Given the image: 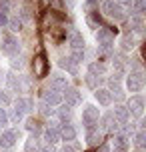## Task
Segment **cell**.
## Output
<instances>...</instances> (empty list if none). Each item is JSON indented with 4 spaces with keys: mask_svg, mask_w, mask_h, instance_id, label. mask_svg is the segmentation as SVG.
Masks as SVG:
<instances>
[{
    "mask_svg": "<svg viewBox=\"0 0 146 152\" xmlns=\"http://www.w3.org/2000/svg\"><path fill=\"white\" fill-rule=\"evenodd\" d=\"M114 34H116V28H106V26H98L96 30V42H98V48L100 52H104L110 56V50H112V44H114Z\"/></svg>",
    "mask_w": 146,
    "mask_h": 152,
    "instance_id": "1",
    "label": "cell"
},
{
    "mask_svg": "<svg viewBox=\"0 0 146 152\" xmlns=\"http://www.w3.org/2000/svg\"><path fill=\"white\" fill-rule=\"evenodd\" d=\"M0 50L8 56H16V52L20 50V42H18V38L12 34V32L4 30L2 32V42H0Z\"/></svg>",
    "mask_w": 146,
    "mask_h": 152,
    "instance_id": "2",
    "label": "cell"
},
{
    "mask_svg": "<svg viewBox=\"0 0 146 152\" xmlns=\"http://www.w3.org/2000/svg\"><path fill=\"white\" fill-rule=\"evenodd\" d=\"M126 88H128V92H132V94L142 92V88H144V72H142V68L140 70H130V74L126 76Z\"/></svg>",
    "mask_w": 146,
    "mask_h": 152,
    "instance_id": "3",
    "label": "cell"
},
{
    "mask_svg": "<svg viewBox=\"0 0 146 152\" xmlns=\"http://www.w3.org/2000/svg\"><path fill=\"white\" fill-rule=\"evenodd\" d=\"M100 10H102L108 18H112V20H124V10L116 0H102Z\"/></svg>",
    "mask_w": 146,
    "mask_h": 152,
    "instance_id": "4",
    "label": "cell"
},
{
    "mask_svg": "<svg viewBox=\"0 0 146 152\" xmlns=\"http://www.w3.org/2000/svg\"><path fill=\"white\" fill-rule=\"evenodd\" d=\"M98 118H100V110L94 104H88V106L82 108V122H84V128H94L98 124Z\"/></svg>",
    "mask_w": 146,
    "mask_h": 152,
    "instance_id": "5",
    "label": "cell"
},
{
    "mask_svg": "<svg viewBox=\"0 0 146 152\" xmlns=\"http://www.w3.org/2000/svg\"><path fill=\"white\" fill-rule=\"evenodd\" d=\"M32 70H34V76H36V78H46L50 66H48V60H46L44 54L34 56V60H32Z\"/></svg>",
    "mask_w": 146,
    "mask_h": 152,
    "instance_id": "6",
    "label": "cell"
},
{
    "mask_svg": "<svg viewBox=\"0 0 146 152\" xmlns=\"http://www.w3.org/2000/svg\"><path fill=\"white\" fill-rule=\"evenodd\" d=\"M62 100L68 104V106H78V104H82V92L78 90V88H70L66 86L64 90H62Z\"/></svg>",
    "mask_w": 146,
    "mask_h": 152,
    "instance_id": "7",
    "label": "cell"
},
{
    "mask_svg": "<svg viewBox=\"0 0 146 152\" xmlns=\"http://www.w3.org/2000/svg\"><path fill=\"white\" fill-rule=\"evenodd\" d=\"M126 108H128L130 116H136V118H140V116H142V110H144V98H142L140 94H132L130 98H128V104H126Z\"/></svg>",
    "mask_w": 146,
    "mask_h": 152,
    "instance_id": "8",
    "label": "cell"
},
{
    "mask_svg": "<svg viewBox=\"0 0 146 152\" xmlns=\"http://www.w3.org/2000/svg\"><path fill=\"white\" fill-rule=\"evenodd\" d=\"M18 138H20V130H2L0 132V148H12Z\"/></svg>",
    "mask_w": 146,
    "mask_h": 152,
    "instance_id": "9",
    "label": "cell"
},
{
    "mask_svg": "<svg viewBox=\"0 0 146 152\" xmlns=\"http://www.w3.org/2000/svg\"><path fill=\"white\" fill-rule=\"evenodd\" d=\"M42 102H46L50 106H58L62 102V94L58 90H54V88H46V90H42Z\"/></svg>",
    "mask_w": 146,
    "mask_h": 152,
    "instance_id": "10",
    "label": "cell"
},
{
    "mask_svg": "<svg viewBox=\"0 0 146 152\" xmlns=\"http://www.w3.org/2000/svg\"><path fill=\"white\" fill-rule=\"evenodd\" d=\"M112 118H114L120 126H124V124H128V120H130V112H128L126 106L118 104V106H114V110H112Z\"/></svg>",
    "mask_w": 146,
    "mask_h": 152,
    "instance_id": "11",
    "label": "cell"
},
{
    "mask_svg": "<svg viewBox=\"0 0 146 152\" xmlns=\"http://www.w3.org/2000/svg\"><path fill=\"white\" fill-rule=\"evenodd\" d=\"M44 132V140H46V144H56L58 140H60V132H58V126H56V122H52L50 126H46V128L42 130Z\"/></svg>",
    "mask_w": 146,
    "mask_h": 152,
    "instance_id": "12",
    "label": "cell"
},
{
    "mask_svg": "<svg viewBox=\"0 0 146 152\" xmlns=\"http://www.w3.org/2000/svg\"><path fill=\"white\" fill-rule=\"evenodd\" d=\"M94 98H96V102L100 106H110L112 104V94H110L108 88H96L94 90Z\"/></svg>",
    "mask_w": 146,
    "mask_h": 152,
    "instance_id": "13",
    "label": "cell"
},
{
    "mask_svg": "<svg viewBox=\"0 0 146 152\" xmlns=\"http://www.w3.org/2000/svg\"><path fill=\"white\" fill-rule=\"evenodd\" d=\"M58 132H60V140H64V142H72V140H76V128H74L70 122L62 124L60 128H58Z\"/></svg>",
    "mask_w": 146,
    "mask_h": 152,
    "instance_id": "14",
    "label": "cell"
},
{
    "mask_svg": "<svg viewBox=\"0 0 146 152\" xmlns=\"http://www.w3.org/2000/svg\"><path fill=\"white\" fill-rule=\"evenodd\" d=\"M68 42H70L72 50H84V38H82V34L72 30V28H70V34H68Z\"/></svg>",
    "mask_w": 146,
    "mask_h": 152,
    "instance_id": "15",
    "label": "cell"
},
{
    "mask_svg": "<svg viewBox=\"0 0 146 152\" xmlns=\"http://www.w3.org/2000/svg\"><path fill=\"white\" fill-rule=\"evenodd\" d=\"M100 142H102V132L98 130V126L86 130V144L88 146H96V144H100Z\"/></svg>",
    "mask_w": 146,
    "mask_h": 152,
    "instance_id": "16",
    "label": "cell"
},
{
    "mask_svg": "<svg viewBox=\"0 0 146 152\" xmlns=\"http://www.w3.org/2000/svg\"><path fill=\"white\" fill-rule=\"evenodd\" d=\"M66 86H68V78L64 74H54L52 78H50V88H54V90L62 92Z\"/></svg>",
    "mask_w": 146,
    "mask_h": 152,
    "instance_id": "17",
    "label": "cell"
},
{
    "mask_svg": "<svg viewBox=\"0 0 146 152\" xmlns=\"http://www.w3.org/2000/svg\"><path fill=\"white\" fill-rule=\"evenodd\" d=\"M110 56H112V66H114V70L124 72V66L128 64V60H126L124 52H116V54H110Z\"/></svg>",
    "mask_w": 146,
    "mask_h": 152,
    "instance_id": "18",
    "label": "cell"
},
{
    "mask_svg": "<svg viewBox=\"0 0 146 152\" xmlns=\"http://www.w3.org/2000/svg\"><path fill=\"white\" fill-rule=\"evenodd\" d=\"M14 108H18L22 114H28V112L34 110V102H32L30 98H18L14 102Z\"/></svg>",
    "mask_w": 146,
    "mask_h": 152,
    "instance_id": "19",
    "label": "cell"
},
{
    "mask_svg": "<svg viewBox=\"0 0 146 152\" xmlns=\"http://www.w3.org/2000/svg\"><path fill=\"white\" fill-rule=\"evenodd\" d=\"M26 130L32 132V136H38L40 132H42V124H40L38 118H26Z\"/></svg>",
    "mask_w": 146,
    "mask_h": 152,
    "instance_id": "20",
    "label": "cell"
},
{
    "mask_svg": "<svg viewBox=\"0 0 146 152\" xmlns=\"http://www.w3.org/2000/svg\"><path fill=\"white\" fill-rule=\"evenodd\" d=\"M6 82H8V88H10V92H20L22 90V82H20V76L16 74H10L6 76Z\"/></svg>",
    "mask_w": 146,
    "mask_h": 152,
    "instance_id": "21",
    "label": "cell"
},
{
    "mask_svg": "<svg viewBox=\"0 0 146 152\" xmlns=\"http://www.w3.org/2000/svg\"><path fill=\"white\" fill-rule=\"evenodd\" d=\"M142 28H144V18H142V14H132V18H130V30H134L136 34H140Z\"/></svg>",
    "mask_w": 146,
    "mask_h": 152,
    "instance_id": "22",
    "label": "cell"
},
{
    "mask_svg": "<svg viewBox=\"0 0 146 152\" xmlns=\"http://www.w3.org/2000/svg\"><path fill=\"white\" fill-rule=\"evenodd\" d=\"M134 46H136L134 36H132V34H124L122 40H120V48H122V52H128V50H132Z\"/></svg>",
    "mask_w": 146,
    "mask_h": 152,
    "instance_id": "23",
    "label": "cell"
},
{
    "mask_svg": "<svg viewBox=\"0 0 146 152\" xmlns=\"http://www.w3.org/2000/svg\"><path fill=\"white\" fill-rule=\"evenodd\" d=\"M24 152H40V140L36 136H30L24 144Z\"/></svg>",
    "mask_w": 146,
    "mask_h": 152,
    "instance_id": "24",
    "label": "cell"
},
{
    "mask_svg": "<svg viewBox=\"0 0 146 152\" xmlns=\"http://www.w3.org/2000/svg\"><path fill=\"white\" fill-rule=\"evenodd\" d=\"M70 116H72V106L64 104V106H60V108H58V118H60V122H62V124L70 122Z\"/></svg>",
    "mask_w": 146,
    "mask_h": 152,
    "instance_id": "25",
    "label": "cell"
},
{
    "mask_svg": "<svg viewBox=\"0 0 146 152\" xmlns=\"http://www.w3.org/2000/svg\"><path fill=\"white\" fill-rule=\"evenodd\" d=\"M88 72L94 76H104L106 72V66H104V62H92L90 66H88Z\"/></svg>",
    "mask_w": 146,
    "mask_h": 152,
    "instance_id": "26",
    "label": "cell"
},
{
    "mask_svg": "<svg viewBox=\"0 0 146 152\" xmlns=\"http://www.w3.org/2000/svg\"><path fill=\"white\" fill-rule=\"evenodd\" d=\"M6 26L12 32H20V30H22V26H24V22L18 18V16H12V18H8V24H6Z\"/></svg>",
    "mask_w": 146,
    "mask_h": 152,
    "instance_id": "27",
    "label": "cell"
},
{
    "mask_svg": "<svg viewBox=\"0 0 146 152\" xmlns=\"http://www.w3.org/2000/svg\"><path fill=\"white\" fill-rule=\"evenodd\" d=\"M100 82H102V76H94V74H90V72L86 74V84H88L90 88H94V90H96Z\"/></svg>",
    "mask_w": 146,
    "mask_h": 152,
    "instance_id": "28",
    "label": "cell"
},
{
    "mask_svg": "<svg viewBox=\"0 0 146 152\" xmlns=\"http://www.w3.org/2000/svg\"><path fill=\"white\" fill-rule=\"evenodd\" d=\"M10 66H12V70H22L24 68V58L22 56H12L10 58Z\"/></svg>",
    "mask_w": 146,
    "mask_h": 152,
    "instance_id": "29",
    "label": "cell"
},
{
    "mask_svg": "<svg viewBox=\"0 0 146 152\" xmlns=\"http://www.w3.org/2000/svg\"><path fill=\"white\" fill-rule=\"evenodd\" d=\"M144 138H146V134H144V130L140 128L138 132L134 134V146H136V148H142V146H144Z\"/></svg>",
    "mask_w": 146,
    "mask_h": 152,
    "instance_id": "30",
    "label": "cell"
},
{
    "mask_svg": "<svg viewBox=\"0 0 146 152\" xmlns=\"http://www.w3.org/2000/svg\"><path fill=\"white\" fill-rule=\"evenodd\" d=\"M128 134H116V148H126L128 146Z\"/></svg>",
    "mask_w": 146,
    "mask_h": 152,
    "instance_id": "31",
    "label": "cell"
},
{
    "mask_svg": "<svg viewBox=\"0 0 146 152\" xmlns=\"http://www.w3.org/2000/svg\"><path fill=\"white\" fill-rule=\"evenodd\" d=\"M22 118H24V114L20 112L18 108H12V112L8 114V120H12V122H14V124H18V122L22 120Z\"/></svg>",
    "mask_w": 146,
    "mask_h": 152,
    "instance_id": "32",
    "label": "cell"
},
{
    "mask_svg": "<svg viewBox=\"0 0 146 152\" xmlns=\"http://www.w3.org/2000/svg\"><path fill=\"white\" fill-rule=\"evenodd\" d=\"M132 4H134V14H142L146 8V0H132Z\"/></svg>",
    "mask_w": 146,
    "mask_h": 152,
    "instance_id": "33",
    "label": "cell"
},
{
    "mask_svg": "<svg viewBox=\"0 0 146 152\" xmlns=\"http://www.w3.org/2000/svg\"><path fill=\"white\" fill-rule=\"evenodd\" d=\"M38 110H40V114H42V116H52V114H54L52 106H50V104H46V102H42Z\"/></svg>",
    "mask_w": 146,
    "mask_h": 152,
    "instance_id": "34",
    "label": "cell"
},
{
    "mask_svg": "<svg viewBox=\"0 0 146 152\" xmlns=\"http://www.w3.org/2000/svg\"><path fill=\"white\" fill-rule=\"evenodd\" d=\"M8 122H10V120H8V112L4 110V108H0V124H2V128L6 126Z\"/></svg>",
    "mask_w": 146,
    "mask_h": 152,
    "instance_id": "35",
    "label": "cell"
},
{
    "mask_svg": "<svg viewBox=\"0 0 146 152\" xmlns=\"http://www.w3.org/2000/svg\"><path fill=\"white\" fill-rule=\"evenodd\" d=\"M0 102H2L4 106H8V104H10V96H8V92H2V90H0Z\"/></svg>",
    "mask_w": 146,
    "mask_h": 152,
    "instance_id": "36",
    "label": "cell"
},
{
    "mask_svg": "<svg viewBox=\"0 0 146 152\" xmlns=\"http://www.w3.org/2000/svg\"><path fill=\"white\" fill-rule=\"evenodd\" d=\"M6 24H8V14L0 12V28H6Z\"/></svg>",
    "mask_w": 146,
    "mask_h": 152,
    "instance_id": "37",
    "label": "cell"
},
{
    "mask_svg": "<svg viewBox=\"0 0 146 152\" xmlns=\"http://www.w3.org/2000/svg\"><path fill=\"white\" fill-rule=\"evenodd\" d=\"M40 152H54V146L52 144H46L44 148H40Z\"/></svg>",
    "mask_w": 146,
    "mask_h": 152,
    "instance_id": "38",
    "label": "cell"
},
{
    "mask_svg": "<svg viewBox=\"0 0 146 152\" xmlns=\"http://www.w3.org/2000/svg\"><path fill=\"white\" fill-rule=\"evenodd\" d=\"M96 152H110V146H108V144H100V148Z\"/></svg>",
    "mask_w": 146,
    "mask_h": 152,
    "instance_id": "39",
    "label": "cell"
},
{
    "mask_svg": "<svg viewBox=\"0 0 146 152\" xmlns=\"http://www.w3.org/2000/svg\"><path fill=\"white\" fill-rule=\"evenodd\" d=\"M116 2H118L120 6H130L132 4V0H116Z\"/></svg>",
    "mask_w": 146,
    "mask_h": 152,
    "instance_id": "40",
    "label": "cell"
},
{
    "mask_svg": "<svg viewBox=\"0 0 146 152\" xmlns=\"http://www.w3.org/2000/svg\"><path fill=\"white\" fill-rule=\"evenodd\" d=\"M60 152H76V150H74L72 146H68V144H66V146H62V148H60Z\"/></svg>",
    "mask_w": 146,
    "mask_h": 152,
    "instance_id": "41",
    "label": "cell"
},
{
    "mask_svg": "<svg viewBox=\"0 0 146 152\" xmlns=\"http://www.w3.org/2000/svg\"><path fill=\"white\" fill-rule=\"evenodd\" d=\"M86 2H88L90 6H96V4H98V0H86Z\"/></svg>",
    "mask_w": 146,
    "mask_h": 152,
    "instance_id": "42",
    "label": "cell"
},
{
    "mask_svg": "<svg viewBox=\"0 0 146 152\" xmlns=\"http://www.w3.org/2000/svg\"><path fill=\"white\" fill-rule=\"evenodd\" d=\"M110 152H128L126 148H114V150H110Z\"/></svg>",
    "mask_w": 146,
    "mask_h": 152,
    "instance_id": "43",
    "label": "cell"
},
{
    "mask_svg": "<svg viewBox=\"0 0 146 152\" xmlns=\"http://www.w3.org/2000/svg\"><path fill=\"white\" fill-rule=\"evenodd\" d=\"M8 150V148H0V152H6Z\"/></svg>",
    "mask_w": 146,
    "mask_h": 152,
    "instance_id": "44",
    "label": "cell"
},
{
    "mask_svg": "<svg viewBox=\"0 0 146 152\" xmlns=\"http://www.w3.org/2000/svg\"><path fill=\"white\" fill-rule=\"evenodd\" d=\"M134 152H142V148H136V150H134Z\"/></svg>",
    "mask_w": 146,
    "mask_h": 152,
    "instance_id": "45",
    "label": "cell"
},
{
    "mask_svg": "<svg viewBox=\"0 0 146 152\" xmlns=\"http://www.w3.org/2000/svg\"><path fill=\"white\" fill-rule=\"evenodd\" d=\"M0 82H2V70H0Z\"/></svg>",
    "mask_w": 146,
    "mask_h": 152,
    "instance_id": "46",
    "label": "cell"
},
{
    "mask_svg": "<svg viewBox=\"0 0 146 152\" xmlns=\"http://www.w3.org/2000/svg\"><path fill=\"white\" fill-rule=\"evenodd\" d=\"M0 132H2V124H0Z\"/></svg>",
    "mask_w": 146,
    "mask_h": 152,
    "instance_id": "47",
    "label": "cell"
}]
</instances>
